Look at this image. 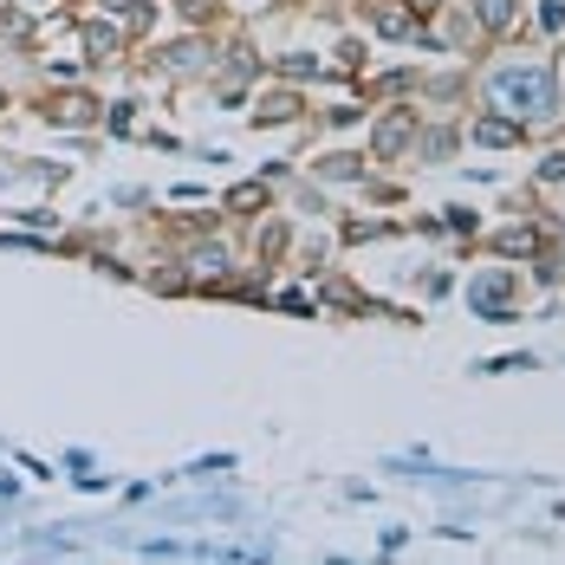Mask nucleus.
Returning a JSON list of instances; mask_svg holds the SVG:
<instances>
[{
	"mask_svg": "<svg viewBox=\"0 0 565 565\" xmlns=\"http://www.w3.org/2000/svg\"><path fill=\"white\" fill-rule=\"evenodd\" d=\"M494 98H501L508 111H546V105H553V78H546V72H501V78H494Z\"/></svg>",
	"mask_w": 565,
	"mask_h": 565,
	"instance_id": "nucleus-1",
	"label": "nucleus"
},
{
	"mask_svg": "<svg viewBox=\"0 0 565 565\" xmlns=\"http://www.w3.org/2000/svg\"><path fill=\"white\" fill-rule=\"evenodd\" d=\"M40 111H46V124H58V130H85V124L98 117V98H92V92H53Z\"/></svg>",
	"mask_w": 565,
	"mask_h": 565,
	"instance_id": "nucleus-2",
	"label": "nucleus"
},
{
	"mask_svg": "<svg viewBox=\"0 0 565 565\" xmlns=\"http://www.w3.org/2000/svg\"><path fill=\"white\" fill-rule=\"evenodd\" d=\"M78 46L98 58V65H117V58H124V26H111V20H85V26H78Z\"/></svg>",
	"mask_w": 565,
	"mask_h": 565,
	"instance_id": "nucleus-3",
	"label": "nucleus"
},
{
	"mask_svg": "<svg viewBox=\"0 0 565 565\" xmlns=\"http://www.w3.org/2000/svg\"><path fill=\"white\" fill-rule=\"evenodd\" d=\"M409 143H416V111L377 117V137H371V150H377V157H403Z\"/></svg>",
	"mask_w": 565,
	"mask_h": 565,
	"instance_id": "nucleus-4",
	"label": "nucleus"
},
{
	"mask_svg": "<svg viewBox=\"0 0 565 565\" xmlns=\"http://www.w3.org/2000/svg\"><path fill=\"white\" fill-rule=\"evenodd\" d=\"M371 20H377V33H384V40H409V33H416L409 0H371Z\"/></svg>",
	"mask_w": 565,
	"mask_h": 565,
	"instance_id": "nucleus-5",
	"label": "nucleus"
},
{
	"mask_svg": "<svg viewBox=\"0 0 565 565\" xmlns=\"http://www.w3.org/2000/svg\"><path fill=\"white\" fill-rule=\"evenodd\" d=\"M475 143L508 150V143H520V124H513V117H481V124H475Z\"/></svg>",
	"mask_w": 565,
	"mask_h": 565,
	"instance_id": "nucleus-6",
	"label": "nucleus"
},
{
	"mask_svg": "<svg viewBox=\"0 0 565 565\" xmlns=\"http://www.w3.org/2000/svg\"><path fill=\"white\" fill-rule=\"evenodd\" d=\"M475 20H481L488 33H508L513 20H520V0H475Z\"/></svg>",
	"mask_w": 565,
	"mask_h": 565,
	"instance_id": "nucleus-7",
	"label": "nucleus"
},
{
	"mask_svg": "<svg viewBox=\"0 0 565 565\" xmlns=\"http://www.w3.org/2000/svg\"><path fill=\"white\" fill-rule=\"evenodd\" d=\"M189 267H195V280H222L227 254H222V247H195V254H189Z\"/></svg>",
	"mask_w": 565,
	"mask_h": 565,
	"instance_id": "nucleus-8",
	"label": "nucleus"
},
{
	"mask_svg": "<svg viewBox=\"0 0 565 565\" xmlns=\"http://www.w3.org/2000/svg\"><path fill=\"white\" fill-rule=\"evenodd\" d=\"M163 65H170V72H195V65H202V40H175V46H163Z\"/></svg>",
	"mask_w": 565,
	"mask_h": 565,
	"instance_id": "nucleus-9",
	"label": "nucleus"
},
{
	"mask_svg": "<svg viewBox=\"0 0 565 565\" xmlns=\"http://www.w3.org/2000/svg\"><path fill=\"white\" fill-rule=\"evenodd\" d=\"M494 247H501V254H533L540 234H533V227H508V234H494Z\"/></svg>",
	"mask_w": 565,
	"mask_h": 565,
	"instance_id": "nucleus-10",
	"label": "nucleus"
},
{
	"mask_svg": "<svg viewBox=\"0 0 565 565\" xmlns=\"http://www.w3.org/2000/svg\"><path fill=\"white\" fill-rule=\"evenodd\" d=\"M227 209H234V215H241V209L254 215V209H267V189H260V182H247V189H234V195H227Z\"/></svg>",
	"mask_w": 565,
	"mask_h": 565,
	"instance_id": "nucleus-11",
	"label": "nucleus"
},
{
	"mask_svg": "<svg viewBox=\"0 0 565 565\" xmlns=\"http://www.w3.org/2000/svg\"><path fill=\"white\" fill-rule=\"evenodd\" d=\"M292 111H299V98H286V92H280V98H267V105H260V124H286Z\"/></svg>",
	"mask_w": 565,
	"mask_h": 565,
	"instance_id": "nucleus-12",
	"label": "nucleus"
},
{
	"mask_svg": "<svg viewBox=\"0 0 565 565\" xmlns=\"http://www.w3.org/2000/svg\"><path fill=\"white\" fill-rule=\"evenodd\" d=\"M449 150H455V130H436V137L423 143V157H449Z\"/></svg>",
	"mask_w": 565,
	"mask_h": 565,
	"instance_id": "nucleus-13",
	"label": "nucleus"
},
{
	"mask_svg": "<svg viewBox=\"0 0 565 565\" xmlns=\"http://www.w3.org/2000/svg\"><path fill=\"white\" fill-rule=\"evenodd\" d=\"M358 170H364L358 157H332V163H326V175H358Z\"/></svg>",
	"mask_w": 565,
	"mask_h": 565,
	"instance_id": "nucleus-14",
	"label": "nucleus"
},
{
	"mask_svg": "<svg viewBox=\"0 0 565 565\" xmlns=\"http://www.w3.org/2000/svg\"><path fill=\"white\" fill-rule=\"evenodd\" d=\"M436 7H443V0H409V13H416V20H423V13H436Z\"/></svg>",
	"mask_w": 565,
	"mask_h": 565,
	"instance_id": "nucleus-15",
	"label": "nucleus"
},
{
	"mask_svg": "<svg viewBox=\"0 0 565 565\" xmlns=\"http://www.w3.org/2000/svg\"><path fill=\"white\" fill-rule=\"evenodd\" d=\"M26 7H33V0H26Z\"/></svg>",
	"mask_w": 565,
	"mask_h": 565,
	"instance_id": "nucleus-16",
	"label": "nucleus"
}]
</instances>
